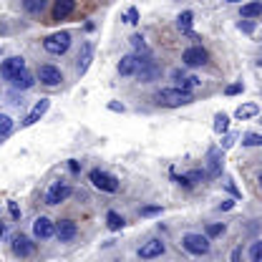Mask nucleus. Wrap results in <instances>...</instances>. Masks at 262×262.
<instances>
[{
  "label": "nucleus",
  "instance_id": "22",
  "mask_svg": "<svg viewBox=\"0 0 262 262\" xmlns=\"http://www.w3.org/2000/svg\"><path fill=\"white\" fill-rule=\"evenodd\" d=\"M262 15V3H247V5H242V18H260Z\"/></svg>",
  "mask_w": 262,
  "mask_h": 262
},
{
  "label": "nucleus",
  "instance_id": "40",
  "mask_svg": "<svg viewBox=\"0 0 262 262\" xmlns=\"http://www.w3.org/2000/svg\"><path fill=\"white\" fill-rule=\"evenodd\" d=\"M171 78H174V81L179 83V81L184 78V71H179V68H174V71H171Z\"/></svg>",
  "mask_w": 262,
  "mask_h": 262
},
{
  "label": "nucleus",
  "instance_id": "35",
  "mask_svg": "<svg viewBox=\"0 0 262 262\" xmlns=\"http://www.w3.org/2000/svg\"><path fill=\"white\" fill-rule=\"evenodd\" d=\"M141 214H144V217H154V214H162V207H144V209H141Z\"/></svg>",
  "mask_w": 262,
  "mask_h": 262
},
{
  "label": "nucleus",
  "instance_id": "23",
  "mask_svg": "<svg viewBox=\"0 0 262 262\" xmlns=\"http://www.w3.org/2000/svg\"><path fill=\"white\" fill-rule=\"evenodd\" d=\"M106 222H108V227H111V229H121L126 220H124L119 212H108V214H106Z\"/></svg>",
  "mask_w": 262,
  "mask_h": 262
},
{
  "label": "nucleus",
  "instance_id": "13",
  "mask_svg": "<svg viewBox=\"0 0 262 262\" xmlns=\"http://www.w3.org/2000/svg\"><path fill=\"white\" fill-rule=\"evenodd\" d=\"M13 252L18 257H31L35 252V242H31V237H26V234H15L13 237Z\"/></svg>",
  "mask_w": 262,
  "mask_h": 262
},
{
  "label": "nucleus",
  "instance_id": "27",
  "mask_svg": "<svg viewBox=\"0 0 262 262\" xmlns=\"http://www.w3.org/2000/svg\"><path fill=\"white\" fill-rule=\"evenodd\" d=\"M225 225H217V222H212V225H207V234H204V237H207V239H209V237H220V234H225Z\"/></svg>",
  "mask_w": 262,
  "mask_h": 262
},
{
  "label": "nucleus",
  "instance_id": "6",
  "mask_svg": "<svg viewBox=\"0 0 262 262\" xmlns=\"http://www.w3.org/2000/svg\"><path fill=\"white\" fill-rule=\"evenodd\" d=\"M222 164H225V154H222V149L212 146V149L207 151V169H204V177L217 179V177L222 174Z\"/></svg>",
  "mask_w": 262,
  "mask_h": 262
},
{
  "label": "nucleus",
  "instance_id": "45",
  "mask_svg": "<svg viewBox=\"0 0 262 262\" xmlns=\"http://www.w3.org/2000/svg\"><path fill=\"white\" fill-rule=\"evenodd\" d=\"M0 53H3V51H0Z\"/></svg>",
  "mask_w": 262,
  "mask_h": 262
},
{
  "label": "nucleus",
  "instance_id": "33",
  "mask_svg": "<svg viewBox=\"0 0 262 262\" xmlns=\"http://www.w3.org/2000/svg\"><path fill=\"white\" fill-rule=\"evenodd\" d=\"M126 20H129L131 26L139 23V10H136V8H129V10H126Z\"/></svg>",
  "mask_w": 262,
  "mask_h": 262
},
{
  "label": "nucleus",
  "instance_id": "14",
  "mask_svg": "<svg viewBox=\"0 0 262 262\" xmlns=\"http://www.w3.org/2000/svg\"><path fill=\"white\" fill-rule=\"evenodd\" d=\"M76 234H78V227H76L73 220H61V222L56 225V237H58L61 242H71Z\"/></svg>",
  "mask_w": 262,
  "mask_h": 262
},
{
  "label": "nucleus",
  "instance_id": "7",
  "mask_svg": "<svg viewBox=\"0 0 262 262\" xmlns=\"http://www.w3.org/2000/svg\"><path fill=\"white\" fill-rule=\"evenodd\" d=\"M71 192H73V189H71V184H68V182H63V179H61V182H53V184H51V189L46 192V204L56 207V204L66 202V199L71 196Z\"/></svg>",
  "mask_w": 262,
  "mask_h": 262
},
{
  "label": "nucleus",
  "instance_id": "19",
  "mask_svg": "<svg viewBox=\"0 0 262 262\" xmlns=\"http://www.w3.org/2000/svg\"><path fill=\"white\" fill-rule=\"evenodd\" d=\"M257 114H260V106H257V103H245V106H239V108L234 111V116H237V119H242V121L255 119Z\"/></svg>",
  "mask_w": 262,
  "mask_h": 262
},
{
  "label": "nucleus",
  "instance_id": "3",
  "mask_svg": "<svg viewBox=\"0 0 262 262\" xmlns=\"http://www.w3.org/2000/svg\"><path fill=\"white\" fill-rule=\"evenodd\" d=\"M43 48H46L51 56H63L66 51L71 48V33H68V31L51 33V35L43 40Z\"/></svg>",
  "mask_w": 262,
  "mask_h": 262
},
{
  "label": "nucleus",
  "instance_id": "44",
  "mask_svg": "<svg viewBox=\"0 0 262 262\" xmlns=\"http://www.w3.org/2000/svg\"><path fill=\"white\" fill-rule=\"evenodd\" d=\"M5 234V222H0V237Z\"/></svg>",
  "mask_w": 262,
  "mask_h": 262
},
{
  "label": "nucleus",
  "instance_id": "37",
  "mask_svg": "<svg viewBox=\"0 0 262 262\" xmlns=\"http://www.w3.org/2000/svg\"><path fill=\"white\" fill-rule=\"evenodd\" d=\"M8 209H10V217H13V220H18V217H20V209H18V204H15V202H10V204H8Z\"/></svg>",
  "mask_w": 262,
  "mask_h": 262
},
{
  "label": "nucleus",
  "instance_id": "34",
  "mask_svg": "<svg viewBox=\"0 0 262 262\" xmlns=\"http://www.w3.org/2000/svg\"><path fill=\"white\" fill-rule=\"evenodd\" d=\"M239 31H245V33H252L255 31V20H239V26H237Z\"/></svg>",
  "mask_w": 262,
  "mask_h": 262
},
{
  "label": "nucleus",
  "instance_id": "11",
  "mask_svg": "<svg viewBox=\"0 0 262 262\" xmlns=\"http://www.w3.org/2000/svg\"><path fill=\"white\" fill-rule=\"evenodd\" d=\"M33 237L35 239H51V237H56V225L48 217H38L33 222Z\"/></svg>",
  "mask_w": 262,
  "mask_h": 262
},
{
  "label": "nucleus",
  "instance_id": "38",
  "mask_svg": "<svg viewBox=\"0 0 262 262\" xmlns=\"http://www.w3.org/2000/svg\"><path fill=\"white\" fill-rule=\"evenodd\" d=\"M108 108H111V111H121V114L126 111V106H124V103H116V101H111V103H108Z\"/></svg>",
  "mask_w": 262,
  "mask_h": 262
},
{
  "label": "nucleus",
  "instance_id": "10",
  "mask_svg": "<svg viewBox=\"0 0 262 262\" xmlns=\"http://www.w3.org/2000/svg\"><path fill=\"white\" fill-rule=\"evenodd\" d=\"M38 78H40V83H43V86H58V83L63 81V73H61V68L46 63V66H40V68H38Z\"/></svg>",
  "mask_w": 262,
  "mask_h": 262
},
{
  "label": "nucleus",
  "instance_id": "26",
  "mask_svg": "<svg viewBox=\"0 0 262 262\" xmlns=\"http://www.w3.org/2000/svg\"><path fill=\"white\" fill-rule=\"evenodd\" d=\"M23 8H26L28 13H43V10H46V0H26Z\"/></svg>",
  "mask_w": 262,
  "mask_h": 262
},
{
  "label": "nucleus",
  "instance_id": "39",
  "mask_svg": "<svg viewBox=\"0 0 262 262\" xmlns=\"http://www.w3.org/2000/svg\"><path fill=\"white\" fill-rule=\"evenodd\" d=\"M68 169H71L73 174H78V171H81V164L76 162V159H71V162H68Z\"/></svg>",
  "mask_w": 262,
  "mask_h": 262
},
{
  "label": "nucleus",
  "instance_id": "5",
  "mask_svg": "<svg viewBox=\"0 0 262 262\" xmlns=\"http://www.w3.org/2000/svg\"><path fill=\"white\" fill-rule=\"evenodd\" d=\"M89 179H91V184H94L96 189H101V192H108V194L119 192V179H116L114 174H108V171L94 169V171L89 174Z\"/></svg>",
  "mask_w": 262,
  "mask_h": 262
},
{
  "label": "nucleus",
  "instance_id": "16",
  "mask_svg": "<svg viewBox=\"0 0 262 262\" xmlns=\"http://www.w3.org/2000/svg\"><path fill=\"white\" fill-rule=\"evenodd\" d=\"M48 108H51V101H48V98H40V101H38V103L33 106V111H31V114L26 116L23 126H33V124H35V121H38V119H40V116H43V114H46Z\"/></svg>",
  "mask_w": 262,
  "mask_h": 262
},
{
  "label": "nucleus",
  "instance_id": "36",
  "mask_svg": "<svg viewBox=\"0 0 262 262\" xmlns=\"http://www.w3.org/2000/svg\"><path fill=\"white\" fill-rule=\"evenodd\" d=\"M229 260L232 262H242V247H234V250H232V255H229Z\"/></svg>",
  "mask_w": 262,
  "mask_h": 262
},
{
  "label": "nucleus",
  "instance_id": "20",
  "mask_svg": "<svg viewBox=\"0 0 262 262\" xmlns=\"http://www.w3.org/2000/svg\"><path fill=\"white\" fill-rule=\"evenodd\" d=\"M136 68H139V63H136V58H134V56H124V58H121V61H119V73H121V76H134V73H136Z\"/></svg>",
  "mask_w": 262,
  "mask_h": 262
},
{
  "label": "nucleus",
  "instance_id": "29",
  "mask_svg": "<svg viewBox=\"0 0 262 262\" xmlns=\"http://www.w3.org/2000/svg\"><path fill=\"white\" fill-rule=\"evenodd\" d=\"M250 260L262 262V242H252V247H250Z\"/></svg>",
  "mask_w": 262,
  "mask_h": 262
},
{
  "label": "nucleus",
  "instance_id": "25",
  "mask_svg": "<svg viewBox=\"0 0 262 262\" xmlns=\"http://www.w3.org/2000/svg\"><path fill=\"white\" fill-rule=\"evenodd\" d=\"M13 131V119L8 114H0V139H5Z\"/></svg>",
  "mask_w": 262,
  "mask_h": 262
},
{
  "label": "nucleus",
  "instance_id": "30",
  "mask_svg": "<svg viewBox=\"0 0 262 262\" xmlns=\"http://www.w3.org/2000/svg\"><path fill=\"white\" fill-rule=\"evenodd\" d=\"M242 144H245V146H260V144H262V136H260V134H245Z\"/></svg>",
  "mask_w": 262,
  "mask_h": 262
},
{
  "label": "nucleus",
  "instance_id": "8",
  "mask_svg": "<svg viewBox=\"0 0 262 262\" xmlns=\"http://www.w3.org/2000/svg\"><path fill=\"white\" fill-rule=\"evenodd\" d=\"M26 71V58L23 56H13V58H8V61H3L0 63V76L5 78V81H13L18 73H23Z\"/></svg>",
  "mask_w": 262,
  "mask_h": 262
},
{
  "label": "nucleus",
  "instance_id": "42",
  "mask_svg": "<svg viewBox=\"0 0 262 262\" xmlns=\"http://www.w3.org/2000/svg\"><path fill=\"white\" fill-rule=\"evenodd\" d=\"M232 144H234V136L229 134V136H225V141H222V146H225V149H229Z\"/></svg>",
  "mask_w": 262,
  "mask_h": 262
},
{
  "label": "nucleus",
  "instance_id": "15",
  "mask_svg": "<svg viewBox=\"0 0 262 262\" xmlns=\"http://www.w3.org/2000/svg\"><path fill=\"white\" fill-rule=\"evenodd\" d=\"M10 86H13L15 91H28V89H33V86H35V76H33L31 71L26 68L23 73H18V76L10 81Z\"/></svg>",
  "mask_w": 262,
  "mask_h": 262
},
{
  "label": "nucleus",
  "instance_id": "9",
  "mask_svg": "<svg viewBox=\"0 0 262 262\" xmlns=\"http://www.w3.org/2000/svg\"><path fill=\"white\" fill-rule=\"evenodd\" d=\"M209 61V53L202 48V46H192L182 53V63L189 66V68H196V66H204Z\"/></svg>",
  "mask_w": 262,
  "mask_h": 262
},
{
  "label": "nucleus",
  "instance_id": "2",
  "mask_svg": "<svg viewBox=\"0 0 262 262\" xmlns=\"http://www.w3.org/2000/svg\"><path fill=\"white\" fill-rule=\"evenodd\" d=\"M154 98H157V103H162V106L177 108V106H187V103H192V101H194V94L182 91V89H162Z\"/></svg>",
  "mask_w": 262,
  "mask_h": 262
},
{
  "label": "nucleus",
  "instance_id": "18",
  "mask_svg": "<svg viewBox=\"0 0 262 262\" xmlns=\"http://www.w3.org/2000/svg\"><path fill=\"white\" fill-rule=\"evenodd\" d=\"M91 58H94V46H91V43H86V46H83V53L78 56V73H81V76L89 71Z\"/></svg>",
  "mask_w": 262,
  "mask_h": 262
},
{
  "label": "nucleus",
  "instance_id": "17",
  "mask_svg": "<svg viewBox=\"0 0 262 262\" xmlns=\"http://www.w3.org/2000/svg\"><path fill=\"white\" fill-rule=\"evenodd\" d=\"M73 10H76V3H73V0H58V3L53 5V20H63Z\"/></svg>",
  "mask_w": 262,
  "mask_h": 262
},
{
  "label": "nucleus",
  "instance_id": "43",
  "mask_svg": "<svg viewBox=\"0 0 262 262\" xmlns=\"http://www.w3.org/2000/svg\"><path fill=\"white\" fill-rule=\"evenodd\" d=\"M227 189H229V192H232V194H234V196H239V192H237V187H234L232 182H227Z\"/></svg>",
  "mask_w": 262,
  "mask_h": 262
},
{
  "label": "nucleus",
  "instance_id": "32",
  "mask_svg": "<svg viewBox=\"0 0 262 262\" xmlns=\"http://www.w3.org/2000/svg\"><path fill=\"white\" fill-rule=\"evenodd\" d=\"M242 89H245L242 83H229L227 89H225V94H227V96H234V94H242Z\"/></svg>",
  "mask_w": 262,
  "mask_h": 262
},
{
  "label": "nucleus",
  "instance_id": "12",
  "mask_svg": "<svg viewBox=\"0 0 262 262\" xmlns=\"http://www.w3.org/2000/svg\"><path fill=\"white\" fill-rule=\"evenodd\" d=\"M164 242L162 239H149V242H144L141 247H139V257L141 260H157V257H162L164 255Z\"/></svg>",
  "mask_w": 262,
  "mask_h": 262
},
{
  "label": "nucleus",
  "instance_id": "21",
  "mask_svg": "<svg viewBox=\"0 0 262 262\" xmlns=\"http://www.w3.org/2000/svg\"><path fill=\"white\" fill-rule=\"evenodd\" d=\"M192 23H194V13H192V10H184V13L177 18V28L182 33H187V35L192 33Z\"/></svg>",
  "mask_w": 262,
  "mask_h": 262
},
{
  "label": "nucleus",
  "instance_id": "24",
  "mask_svg": "<svg viewBox=\"0 0 262 262\" xmlns=\"http://www.w3.org/2000/svg\"><path fill=\"white\" fill-rule=\"evenodd\" d=\"M227 129H229V116L227 114H217L214 116V131L217 134H225Z\"/></svg>",
  "mask_w": 262,
  "mask_h": 262
},
{
  "label": "nucleus",
  "instance_id": "4",
  "mask_svg": "<svg viewBox=\"0 0 262 262\" xmlns=\"http://www.w3.org/2000/svg\"><path fill=\"white\" fill-rule=\"evenodd\" d=\"M182 247L189 252V255H207L209 252V239L199 232H187L182 237Z\"/></svg>",
  "mask_w": 262,
  "mask_h": 262
},
{
  "label": "nucleus",
  "instance_id": "41",
  "mask_svg": "<svg viewBox=\"0 0 262 262\" xmlns=\"http://www.w3.org/2000/svg\"><path fill=\"white\" fill-rule=\"evenodd\" d=\"M171 177H174V182H179L182 187H192V184L187 182V177H177V174H171Z\"/></svg>",
  "mask_w": 262,
  "mask_h": 262
},
{
  "label": "nucleus",
  "instance_id": "1",
  "mask_svg": "<svg viewBox=\"0 0 262 262\" xmlns=\"http://www.w3.org/2000/svg\"><path fill=\"white\" fill-rule=\"evenodd\" d=\"M134 58H136V63H139V68H136V73H134V76H136L141 83H151V81H157V78L162 76V68H159V63L151 58V53H149V51H146L144 56H141V53H136Z\"/></svg>",
  "mask_w": 262,
  "mask_h": 262
},
{
  "label": "nucleus",
  "instance_id": "28",
  "mask_svg": "<svg viewBox=\"0 0 262 262\" xmlns=\"http://www.w3.org/2000/svg\"><path fill=\"white\" fill-rule=\"evenodd\" d=\"M131 46H134L139 53H146V51H149V48H146V43H144V35H139V33H136V35H131Z\"/></svg>",
  "mask_w": 262,
  "mask_h": 262
},
{
  "label": "nucleus",
  "instance_id": "31",
  "mask_svg": "<svg viewBox=\"0 0 262 262\" xmlns=\"http://www.w3.org/2000/svg\"><path fill=\"white\" fill-rule=\"evenodd\" d=\"M202 179H204V171H199V169H194V171H189V174H187V182H189V184L202 182Z\"/></svg>",
  "mask_w": 262,
  "mask_h": 262
}]
</instances>
